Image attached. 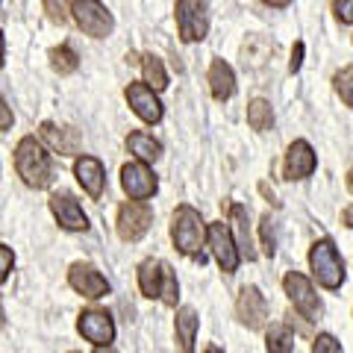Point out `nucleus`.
<instances>
[{"instance_id":"nucleus-1","label":"nucleus","mask_w":353,"mask_h":353,"mask_svg":"<svg viewBox=\"0 0 353 353\" xmlns=\"http://www.w3.org/2000/svg\"><path fill=\"white\" fill-rule=\"evenodd\" d=\"M15 168H18V176L30 185V189H48L50 180H53V162L32 136H24L18 141Z\"/></svg>"},{"instance_id":"nucleus-2","label":"nucleus","mask_w":353,"mask_h":353,"mask_svg":"<svg viewBox=\"0 0 353 353\" xmlns=\"http://www.w3.org/2000/svg\"><path fill=\"white\" fill-rule=\"evenodd\" d=\"M171 239H174L176 250L185 253V256L201 259V265H203L201 248L206 241V224L194 206H176V212L171 218Z\"/></svg>"},{"instance_id":"nucleus-3","label":"nucleus","mask_w":353,"mask_h":353,"mask_svg":"<svg viewBox=\"0 0 353 353\" xmlns=\"http://www.w3.org/2000/svg\"><path fill=\"white\" fill-rule=\"evenodd\" d=\"M139 289L145 297H162L165 306H176V297H180L174 268L159 259H148L139 265Z\"/></svg>"},{"instance_id":"nucleus-4","label":"nucleus","mask_w":353,"mask_h":353,"mask_svg":"<svg viewBox=\"0 0 353 353\" xmlns=\"http://www.w3.org/2000/svg\"><path fill=\"white\" fill-rule=\"evenodd\" d=\"M309 265H312L315 280L324 285V289H339L345 283V262H341L336 245L330 239L315 241L312 250H309Z\"/></svg>"},{"instance_id":"nucleus-5","label":"nucleus","mask_w":353,"mask_h":353,"mask_svg":"<svg viewBox=\"0 0 353 353\" xmlns=\"http://www.w3.org/2000/svg\"><path fill=\"white\" fill-rule=\"evenodd\" d=\"M176 12V30L183 41H201L209 32V6L201 0H180L174 6Z\"/></svg>"},{"instance_id":"nucleus-6","label":"nucleus","mask_w":353,"mask_h":353,"mask_svg":"<svg viewBox=\"0 0 353 353\" xmlns=\"http://www.w3.org/2000/svg\"><path fill=\"white\" fill-rule=\"evenodd\" d=\"M71 12H74V21L80 24V30L85 36L92 39H103L112 32V15L103 3H94V0H77L71 3Z\"/></svg>"},{"instance_id":"nucleus-7","label":"nucleus","mask_w":353,"mask_h":353,"mask_svg":"<svg viewBox=\"0 0 353 353\" xmlns=\"http://www.w3.org/2000/svg\"><path fill=\"white\" fill-rule=\"evenodd\" d=\"M118 236L124 241H139L141 236L150 230L153 224V209L148 203H139V201H127L124 206L118 209Z\"/></svg>"},{"instance_id":"nucleus-8","label":"nucleus","mask_w":353,"mask_h":353,"mask_svg":"<svg viewBox=\"0 0 353 353\" xmlns=\"http://www.w3.org/2000/svg\"><path fill=\"white\" fill-rule=\"evenodd\" d=\"M206 241H209V248H212V256L218 259L221 268L227 274H233L239 265V245L233 239V230L227 224H221V221H215V224L206 227Z\"/></svg>"},{"instance_id":"nucleus-9","label":"nucleus","mask_w":353,"mask_h":353,"mask_svg":"<svg viewBox=\"0 0 353 353\" xmlns=\"http://www.w3.org/2000/svg\"><path fill=\"white\" fill-rule=\"evenodd\" d=\"M283 289H285L289 301L294 303V309H297V312H301L303 318H315L318 312H321V301H318L312 283H309L303 274L289 271V274H285V280H283Z\"/></svg>"},{"instance_id":"nucleus-10","label":"nucleus","mask_w":353,"mask_h":353,"mask_svg":"<svg viewBox=\"0 0 353 353\" xmlns=\"http://www.w3.org/2000/svg\"><path fill=\"white\" fill-rule=\"evenodd\" d=\"M121 185H124V192L139 203H145L148 197L157 194V176H153V171L145 162H127L124 168H121Z\"/></svg>"},{"instance_id":"nucleus-11","label":"nucleus","mask_w":353,"mask_h":353,"mask_svg":"<svg viewBox=\"0 0 353 353\" xmlns=\"http://www.w3.org/2000/svg\"><path fill=\"white\" fill-rule=\"evenodd\" d=\"M77 330L85 341H92L97 347H109V341L115 339V324H112V315L103 312V309H85L77 321Z\"/></svg>"},{"instance_id":"nucleus-12","label":"nucleus","mask_w":353,"mask_h":353,"mask_svg":"<svg viewBox=\"0 0 353 353\" xmlns=\"http://www.w3.org/2000/svg\"><path fill=\"white\" fill-rule=\"evenodd\" d=\"M236 312H239V321L248 330H262L265 321H268V301H265V294L256 285H245L236 301Z\"/></svg>"},{"instance_id":"nucleus-13","label":"nucleus","mask_w":353,"mask_h":353,"mask_svg":"<svg viewBox=\"0 0 353 353\" xmlns=\"http://www.w3.org/2000/svg\"><path fill=\"white\" fill-rule=\"evenodd\" d=\"M68 283L74 292H80L83 297H92V301H97V297H106L109 294V283L101 271L94 268V265L88 262H74L71 271H68Z\"/></svg>"},{"instance_id":"nucleus-14","label":"nucleus","mask_w":353,"mask_h":353,"mask_svg":"<svg viewBox=\"0 0 353 353\" xmlns=\"http://www.w3.org/2000/svg\"><path fill=\"white\" fill-rule=\"evenodd\" d=\"M315 165H318V157H315V150L309 148V141H303V139L292 141L289 150H285V165H283L285 180H306V176L315 171Z\"/></svg>"},{"instance_id":"nucleus-15","label":"nucleus","mask_w":353,"mask_h":353,"mask_svg":"<svg viewBox=\"0 0 353 353\" xmlns=\"http://www.w3.org/2000/svg\"><path fill=\"white\" fill-rule=\"evenodd\" d=\"M124 94H127L130 109L141 121H148V124H159V121H162V103H159V97L153 94L145 83H130Z\"/></svg>"},{"instance_id":"nucleus-16","label":"nucleus","mask_w":353,"mask_h":353,"mask_svg":"<svg viewBox=\"0 0 353 353\" xmlns=\"http://www.w3.org/2000/svg\"><path fill=\"white\" fill-rule=\"evenodd\" d=\"M50 212L57 215L59 227L65 230H88V218L83 212V206L74 201V194L68 192H57L50 197Z\"/></svg>"},{"instance_id":"nucleus-17","label":"nucleus","mask_w":353,"mask_h":353,"mask_svg":"<svg viewBox=\"0 0 353 353\" xmlns=\"http://www.w3.org/2000/svg\"><path fill=\"white\" fill-rule=\"evenodd\" d=\"M39 132H41V139L59 153V157H74V153H80L83 139H80V132H77L74 127H59V124L44 121Z\"/></svg>"},{"instance_id":"nucleus-18","label":"nucleus","mask_w":353,"mask_h":353,"mask_svg":"<svg viewBox=\"0 0 353 353\" xmlns=\"http://www.w3.org/2000/svg\"><path fill=\"white\" fill-rule=\"evenodd\" d=\"M74 174H77V183L85 189L88 197H101L103 194V185H106V174H103V165L101 159L94 157H80L74 162Z\"/></svg>"},{"instance_id":"nucleus-19","label":"nucleus","mask_w":353,"mask_h":353,"mask_svg":"<svg viewBox=\"0 0 353 353\" xmlns=\"http://www.w3.org/2000/svg\"><path fill=\"white\" fill-rule=\"evenodd\" d=\"M197 312L192 306H183L174 321V336H176V353H192L194 350V336H197Z\"/></svg>"},{"instance_id":"nucleus-20","label":"nucleus","mask_w":353,"mask_h":353,"mask_svg":"<svg viewBox=\"0 0 353 353\" xmlns=\"http://www.w3.org/2000/svg\"><path fill=\"white\" fill-rule=\"evenodd\" d=\"M209 88H212L215 101H230L236 92V74L224 59H215L209 65Z\"/></svg>"},{"instance_id":"nucleus-21","label":"nucleus","mask_w":353,"mask_h":353,"mask_svg":"<svg viewBox=\"0 0 353 353\" xmlns=\"http://www.w3.org/2000/svg\"><path fill=\"white\" fill-rule=\"evenodd\" d=\"M127 150L132 157H139V162H153L162 157V145L148 132H130L127 136Z\"/></svg>"},{"instance_id":"nucleus-22","label":"nucleus","mask_w":353,"mask_h":353,"mask_svg":"<svg viewBox=\"0 0 353 353\" xmlns=\"http://www.w3.org/2000/svg\"><path fill=\"white\" fill-rule=\"evenodd\" d=\"M141 74H145V85L150 88V92H162V88L168 85V74H165V65H162L159 57H153V53L141 57Z\"/></svg>"},{"instance_id":"nucleus-23","label":"nucleus","mask_w":353,"mask_h":353,"mask_svg":"<svg viewBox=\"0 0 353 353\" xmlns=\"http://www.w3.org/2000/svg\"><path fill=\"white\" fill-rule=\"evenodd\" d=\"M230 215H233L236 224H239V253H241V256H248V259H256V250H253V245H250L248 209L241 206V203H233V206H230Z\"/></svg>"},{"instance_id":"nucleus-24","label":"nucleus","mask_w":353,"mask_h":353,"mask_svg":"<svg viewBox=\"0 0 353 353\" xmlns=\"http://www.w3.org/2000/svg\"><path fill=\"white\" fill-rule=\"evenodd\" d=\"M265 347H268V353H292L294 333L285 324H271L268 336H265Z\"/></svg>"},{"instance_id":"nucleus-25","label":"nucleus","mask_w":353,"mask_h":353,"mask_svg":"<svg viewBox=\"0 0 353 353\" xmlns=\"http://www.w3.org/2000/svg\"><path fill=\"white\" fill-rule=\"evenodd\" d=\"M50 65L57 74H74L77 68H80V57L68 48V44H59V48L50 50Z\"/></svg>"},{"instance_id":"nucleus-26","label":"nucleus","mask_w":353,"mask_h":353,"mask_svg":"<svg viewBox=\"0 0 353 353\" xmlns=\"http://www.w3.org/2000/svg\"><path fill=\"white\" fill-rule=\"evenodd\" d=\"M248 124L253 130H268L274 124V112H271V103L256 97V101H250L248 106Z\"/></svg>"},{"instance_id":"nucleus-27","label":"nucleus","mask_w":353,"mask_h":353,"mask_svg":"<svg viewBox=\"0 0 353 353\" xmlns=\"http://www.w3.org/2000/svg\"><path fill=\"white\" fill-rule=\"evenodd\" d=\"M333 85L339 97L345 101L347 106H353V65H347V68H341L336 77H333Z\"/></svg>"},{"instance_id":"nucleus-28","label":"nucleus","mask_w":353,"mask_h":353,"mask_svg":"<svg viewBox=\"0 0 353 353\" xmlns=\"http://www.w3.org/2000/svg\"><path fill=\"white\" fill-rule=\"evenodd\" d=\"M259 233H262V248H265V253H268V256H274V250H277V236H274V221H271V215H262Z\"/></svg>"},{"instance_id":"nucleus-29","label":"nucleus","mask_w":353,"mask_h":353,"mask_svg":"<svg viewBox=\"0 0 353 353\" xmlns=\"http://www.w3.org/2000/svg\"><path fill=\"white\" fill-rule=\"evenodd\" d=\"M312 353H341V345L330 336V333H321L315 339V345H312Z\"/></svg>"},{"instance_id":"nucleus-30","label":"nucleus","mask_w":353,"mask_h":353,"mask_svg":"<svg viewBox=\"0 0 353 353\" xmlns=\"http://www.w3.org/2000/svg\"><path fill=\"white\" fill-rule=\"evenodd\" d=\"M333 12L341 24H353V0H336L333 3Z\"/></svg>"},{"instance_id":"nucleus-31","label":"nucleus","mask_w":353,"mask_h":353,"mask_svg":"<svg viewBox=\"0 0 353 353\" xmlns=\"http://www.w3.org/2000/svg\"><path fill=\"white\" fill-rule=\"evenodd\" d=\"M12 265H15L12 250H9L6 245H0V283H3V280L9 277V271H12Z\"/></svg>"},{"instance_id":"nucleus-32","label":"nucleus","mask_w":353,"mask_h":353,"mask_svg":"<svg viewBox=\"0 0 353 353\" xmlns=\"http://www.w3.org/2000/svg\"><path fill=\"white\" fill-rule=\"evenodd\" d=\"M44 9H48V18L57 21V24H65V3H53V0H48L44 3Z\"/></svg>"},{"instance_id":"nucleus-33","label":"nucleus","mask_w":353,"mask_h":353,"mask_svg":"<svg viewBox=\"0 0 353 353\" xmlns=\"http://www.w3.org/2000/svg\"><path fill=\"white\" fill-rule=\"evenodd\" d=\"M303 65V41H294V50H292V59H289V71L297 74Z\"/></svg>"},{"instance_id":"nucleus-34","label":"nucleus","mask_w":353,"mask_h":353,"mask_svg":"<svg viewBox=\"0 0 353 353\" xmlns=\"http://www.w3.org/2000/svg\"><path fill=\"white\" fill-rule=\"evenodd\" d=\"M12 127V109L6 106V101L0 97V130H9Z\"/></svg>"},{"instance_id":"nucleus-35","label":"nucleus","mask_w":353,"mask_h":353,"mask_svg":"<svg viewBox=\"0 0 353 353\" xmlns=\"http://www.w3.org/2000/svg\"><path fill=\"white\" fill-rule=\"evenodd\" d=\"M341 224H345V227H350L353 230V203L345 209V212H341Z\"/></svg>"},{"instance_id":"nucleus-36","label":"nucleus","mask_w":353,"mask_h":353,"mask_svg":"<svg viewBox=\"0 0 353 353\" xmlns=\"http://www.w3.org/2000/svg\"><path fill=\"white\" fill-rule=\"evenodd\" d=\"M259 192H262V194H265V197H268V201H271V203H274V206H277V203H280V201H277V197H274V192H271V189H268V183H262V185H259Z\"/></svg>"},{"instance_id":"nucleus-37","label":"nucleus","mask_w":353,"mask_h":353,"mask_svg":"<svg viewBox=\"0 0 353 353\" xmlns=\"http://www.w3.org/2000/svg\"><path fill=\"white\" fill-rule=\"evenodd\" d=\"M3 53H6V44H3V32H0V65H3Z\"/></svg>"},{"instance_id":"nucleus-38","label":"nucleus","mask_w":353,"mask_h":353,"mask_svg":"<svg viewBox=\"0 0 353 353\" xmlns=\"http://www.w3.org/2000/svg\"><path fill=\"white\" fill-rule=\"evenodd\" d=\"M206 353H224V350H221V347H215V345H209V347H206Z\"/></svg>"},{"instance_id":"nucleus-39","label":"nucleus","mask_w":353,"mask_h":353,"mask_svg":"<svg viewBox=\"0 0 353 353\" xmlns=\"http://www.w3.org/2000/svg\"><path fill=\"white\" fill-rule=\"evenodd\" d=\"M347 189L353 192V168H350V174H347Z\"/></svg>"},{"instance_id":"nucleus-40","label":"nucleus","mask_w":353,"mask_h":353,"mask_svg":"<svg viewBox=\"0 0 353 353\" xmlns=\"http://www.w3.org/2000/svg\"><path fill=\"white\" fill-rule=\"evenodd\" d=\"M94 353H115V350H112V347H97Z\"/></svg>"},{"instance_id":"nucleus-41","label":"nucleus","mask_w":353,"mask_h":353,"mask_svg":"<svg viewBox=\"0 0 353 353\" xmlns=\"http://www.w3.org/2000/svg\"><path fill=\"white\" fill-rule=\"evenodd\" d=\"M3 321H6V315H3V306H0V327H3Z\"/></svg>"},{"instance_id":"nucleus-42","label":"nucleus","mask_w":353,"mask_h":353,"mask_svg":"<svg viewBox=\"0 0 353 353\" xmlns=\"http://www.w3.org/2000/svg\"><path fill=\"white\" fill-rule=\"evenodd\" d=\"M71 353H77V350H71Z\"/></svg>"}]
</instances>
